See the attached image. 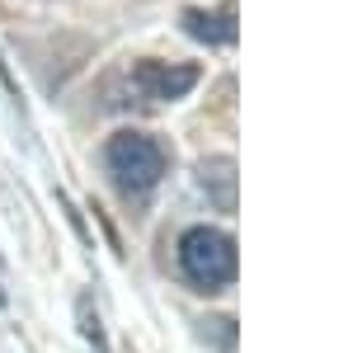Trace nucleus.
Here are the masks:
<instances>
[{
	"label": "nucleus",
	"mask_w": 353,
	"mask_h": 353,
	"mask_svg": "<svg viewBox=\"0 0 353 353\" xmlns=\"http://www.w3.org/2000/svg\"><path fill=\"white\" fill-rule=\"evenodd\" d=\"M208 334H217V344H221V349H231V344H236V321H231V316L203 321V339H208Z\"/></svg>",
	"instance_id": "nucleus-7"
},
{
	"label": "nucleus",
	"mask_w": 353,
	"mask_h": 353,
	"mask_svg": "<svg viewBox=\"0 0 353 353\" xmlns=\"http://www.w3.org/2000/svg\"><path fill=\"white\" fill-rule=\"evenodd\" d=\"M10 301V292H5V264H0V306Z\"/></svg>",
	"instance_id": "nucleus-9"
},
{
	"label": "nucleus",
	"mask_w": 353,
	"mask_h": 353,
	"mask_svg": "<svg viewBox=\"0 0 353 353\" xmlns=\"http://www.w3.org/2000/svg\"><path fill=\"white\" fill-rule=\"evenodd\" d=\"M104 165H109L113 184L137 198V193H151L170 170V151H165L161 137L151 132H113L104 146Z\"/></svg>",
	"instance_id": "nucleus-2"
},
{
	"label": "nucleus",
	"mask_w": 353,
	"mask_h": 353,
	"mask_svg": "<svg viewBox=\"0 0 353 353\" xmlns=\"http://www.w3.org/2000/svg\"><path fill=\"white\" fill-rule=\"evenodd\" d=\"M198 85V66H170V61H137L128 71V90L137 104H174Z\"/></svg>",
	"instance_id": "nucleus-3"
},
{
	"label": "nucleus",
	"mask_w": 353,
	"mask_h": 353,
	"mask_svg": "<svg viewBox=\"0 0 353 353\" xmlns=\"http://www.w3.org/2000/svg\"><path fill=\"white\" fill-rule=\"evenodd\" d=\"M57 203H61V212H66V221H71V226H76V236H81V241L90 245V231H85V221H81V212H76V203H71V198H66V193H57Z\"/></svg>",
	"instance_id": "nucleus-8"
},
{
	"label": "nucleus",
	"mask_w": 353,
	"mask_h": 353,
	"mask_svg": "<svg viewBox=\"0 0 353 353\" xmlns=\"http://www.w3.org/2000/svg\"><path fill=\"white\" fill-rule=\"evenodd\" d=\"M236 269L241 254L221 226H189L179 236V273L189 278L193 292H226L236 283Z\"/></svg>",
	"instance_id": "nucleus-1"
},
{
	"label": "nucleus",
	"mask_w": 353,
	"mask_h": 353,
	"mask_svg": "<svg viewBox=\"0 0 353 353\" xmlns=\"http://www.w3.org/2000/svg\"><path fill=\"white\" fill-rule=\"evenodd\" d=\"M198 184L217 212H236V161L231 156H208L198 165Z\"/></svg>",
	"instance_id": "nucleus-5"
},
{
	"label": "nucleus",
	"mask_w": 353,
	"mask_h": 353,
	"mask_svg": "<svg viewBox=\"0 0 353 353\" xmlns=\"http://www.w3.org/2000/svg\"><path fill=\"white\" fill-rule=\"evenodd\" d=\"M184 33L208 43V48H226L236 43V5H221V10H184Z\"/></svg>",
	"instance_id": "nucleus-4"
},
{
	"label": "nucleus",
	"mask_w": 353,
	"mask_h": 353,
	"mask_svg": "<svg viewBox=\"0 0 353 353\" xmlns=\"http://www.w3.org/2000/svg\"><path fill=\"white\" fill-rule=\"evenodd\" d=\"M76 321H81V334L94 344V353H109V339H104V325H99V311H94L90 292H85V297H76Z\"/></svg>",
	"instance_id": "nucleus-6"
}]
</instances>
